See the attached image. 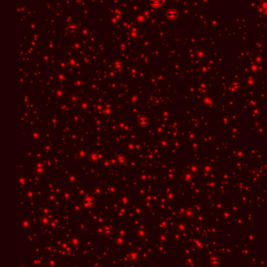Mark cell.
<instances>
[{
  "instance_id": "cell-1",
  "label": "cell",
  "mask_w": 267,
  "mask_h": 267,
  "mask_svg": "<svg viewBox=\"0 0 267 267\" xmlns=\"http://www.w3.org/2000/svg\"><path fill=\"white\" fill-rule=\"evenodd\" d=\"M150 4L153 8L158 9L162 5V0H150Z\"/></svg>"
},
{
  "instance_id": "cell-2",
  "label": "cell",
  "mask_w": 267,
  "mask_h": 267,
  "mask_svg": "<svg viewBox=\"0 0 267 267\" xmlns=\"http://www.w3.org/2000/svg\"><path fill=\"white\" fill-rule=\"evenodd\" d=\"M177 17V13L175 10H170L168 12L167 17L168 20H175Z\"/></svg>"
},
{
  "instance_id": "cell-3",
  "label": "cell",
  "mask_w": 267,
  "mask_h": 267,
  "mask_svg": "<svg viewBox=\"0 0 267 267\" xmlns=\"http://www.w3.org/2000/svg\"><path fill=\"white\" fill-rule=\"evenodd\" d=\"M68 31H69L70 33L75 34V33L77 32V27H76L75 25H71V26L69 27V28H68Z\"/></svg>"
},
{
  "instance_id": "cell-4",
  "label": "cell",
  "mask_w": 267,
  "mask_h": 267,
  "mask_svg": "<svg viewBox=\"0 0 267 267\" xmlns=\"http://www.w3.org/2000/svg\"><path fill=\"white\" fill-rule=\"evenodd\" d=\"M115 67H121V66H122V63L121 61H116L115 63Z\"/></svg>"
}]
</instances>
